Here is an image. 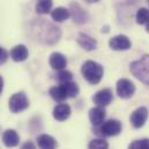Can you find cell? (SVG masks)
Returning a JSON list of instances; mask_svg holds the SVG:
<instances>
[{
	"instance_id": "cell-1",
	"label": "cell",
	"mask_w": 149,
	"mask_h": 149,
	"mask_svg": "<svg viewBox=\"0 0 149 149\" xmlns=\"http://www.w3.org/2000/svg\"><path fill=\"white\" fill-rule=\"evenodd\" d=\"M81 72L83 77L91 84H97L102 81L104 70L103 66L94 60H87L81 68Z\"/></svg>"
},
{
	"instance_id": "cell-2",
	"label": "cell",
	"mask_w": 149,
	"mask_h": 149,
	"mask_svg": "<svg viewBox=\"0 0 149 149\" xmlns=\"http://www.w3.org/2000/svg\"><path fill=\"white\" fill-rule=\"evenodd\" d=\"M131 72L138 80L149 84V54H145L141 59L133 61L131 64Z\"/></svg>"
},
{
	"instance_id": "cell-3",
	"label": "cell",
	"mask_w": 149,
	"mask_h": 149,
	"mask_svg": "<svg viewBox=\"0 0 149 149\" xmlns=\"http://www.w3.org/2000/svg\"><path fill=\"white\" fill-rule=\"evenodd\" d=\"M9 110L13 113H19L29 107V100L24 93H16L9 98Z\"/></svg>"
},
{
	"instance_id": "cell-4",
	"label": "cell",
	"mask_w": 149,
	"mask_h": 149,
	"mask_svg": "<svg viewBox=\"0 0 149 149\" xmlns=\"http://www.w3.org/2000/svg\"><path fill=\"white\" fill-rule=\"evenodd\" d=\"M135 93V86L127 79H120L117 82V94L121 98H131Z\"/></svg>"
},
{
	"instance_id": "cell-5",
	"label": "cell",
	"mask_w": 149,
	"mask_h": 149,
	"mask_svg": "<svg viewBox=\"0 0 149 149\" xmlns=\"http://www.w3.org/2000/svg\"><path fill=\"white\" fill-rule=\"evenodd\" d=\"M121 132V123L117 119H110L101 125V134L104 136H114Z\"/></svg>"
},
{
	"instance_id": "cell-6",
	"label": "cell",
	"mask_w": 149,
	"mask_h": 149,
	"mask_svg": "<svg viewBox=\"0 0 149 149\" xmlns=\"http://www.w3.org/2000/svg\"><path fill=\"white\" fill-rule=\"evenodd\" d=\"M113 100V95H112V90L109 88H105V89H102L100 91H97L95 94V96L93 97V101L94 103L97 105V107H107L109 105Z\"/></svg>"
},
{
	"instance_id": "cell-7",
	"label": "cell",
	"mask_w": 149,
	"mask_h": 149,
	"mask_svg": "<svg viewBox=\"0 0 149 149\" xmlns=\"http://www.w3.org/2000/svg\"><path fill=\"white\" fill-rule=\"evenodd\" d=\"M148 119V110L145 107H141L136 109L135 111L131 114V123L134 128H140L142 127Z\"/></svg>"
},
{
	"instance_id": "cell-8",
	"label": "cell",
	"mask_w": 149,
	"mask_h": 149,
	"mask_svg": "<svg viewBox=\"0 0 149 149\" xmlns=\"http://www.w3.org/2000/svg\"><path fill=\"white\" fill-rule=\"evenodd\" d=\"M109 45H110V47H111L112 50L125 51V50L131 49L132 43L127 38V36H125V35H117V36H114V37H112L110 39Z\"/></svg>"
},
{
	"instance_id": "cell-9",
	"label": "cell",
	"mask_w": 149,
	"mask_h": 149,
	"mask_svg": "<svg viewBox=\"0 0 149 149\" xmlns=\"http://www.w3.org/2000/svg\"><path fill=\"white\" fill-rule=\"evenodd\" d=\"M49 64H50V66H51L53 70L61 71V70H64V68L66 67V65H67V59H66V57H65L63 53L53 52V53L50 56Z\"/></svg>"
},
{
	"instance_id": "cell-10",
	"label": "cell",
	"mask_w": 149,
	"mask_h": 149,
	"mask_svg": "<svg viewBox=\"0 0 149 149\" xmlns=\"http://www.w3.org/2000/svg\"><path fill=\"white\" fill-rule=\"evenodd\" d=\"M105 116H107V112L104 110V108H102V107L93 108L89 111V119H90V121L94 126L102 125L104 119H105Z\"/></svg>"
},
{
	"instance_id": "cell-11",
	"label": "cell",
	"mask_w": 149,
	"mask_h": 149,
	"mask_svg": "<svg viewBox=\"0 0 149 149\" xmlns=\"http://www.w3.org/2000/svg\"><path fill=\"white\" fill-rule=\"evenodd\" d=\"M2 142L6 147L13 148L20 143V136L14 130H7L2 133Z\"/></svg>"
},
{
	"instance_id": "cell-12",
	"label": "cell",
	"mask_w": 149,
	"mask_h": 149,
	"mask_svg": "<svg viewBox=\"0 0 149 149\" xmlns=\"http://www.w3.org/2000/svg\"><path fill=\"white\" fill-rule=\"evenodd\" d=\"M71 107L66 103H61V104H58L54 109H53V118L58 121H64L66 120L70 116H71Z\"/></svg>"
},
{
	"instance_id": "cell-13",
	"label": "cell",
	"mask_w": 149,
	"mask_h": 149,
	"mask_svg": "<svg viewBox=\"0 0 149 149\" xmlns=\"http://www.w3.org/2000/svg\"><path fill=\"white\" fill-rule=\"evenodd\" d=\"M76 40H77L79 45H80L82 49L87 50V51H93V50H95L96 46H97V42H96L95 38H93L91 36H89V35H87V34H83V33L79 34Z\"/></svg>"
},
{
	"instance_id": "cell-14",
	"label": "cell",
	"mask_w": 149,
	"mask_h": 149,
	"mask_svg": "<svg viewBox=\"0 0 149 149\" xmlns=\"http://www.w3.org/2000/svg\"><path fill=\"white\" fill-rule=\"evenodd\" d=\"M28 56H29V51H28V49H27L24 45H22V44L16 45L15 47H13V49L10 50V58H12L14 61H16V63L24 61V60L28 58Z\"/></svg>"
},
{
	"instance_id": "cell-15",
	"label": "cell",
	"mask_w": 149,
	"mask_h": 149,
	"mask_svg": "<svg viewBox=\"0 0 149 149\" xmlns=\"http://www.w3.org/2000/svg\"><path fill=\"white\" fill-rule=\"evenodd\" d=\"M38 147L40 149H56L57 148V141L53 136L49 134H40L37 138Z\"/></svg>"
},
{
	"instance_id": "cell-16",
	"label": "cell",
	"mask_w": 149,
	"mask_h": 149,
	"mask_svg": "<svg viewBox=\"0 0 149 149\" xmlns=\"http://www.w3.org/2000/svg\"><path fill=\"white\" fill-rule=\"evenodd\" d=\"M49 94H50V96L56 102H59V103H61V102H64V101H66L68 98V96L66 94V90H65V88H64L63 84H60L58 87H52L50 89Z\"/></svg>"
},
{
	"instance_id": "cell-17",
	"label": "cell",
	"mask_w": 149,
	"mask_h": 149,
	"mask_svg": "<svg viewBox=\"0 0 149 149\" xmlns=\"http://www.w3.org/2000/svg\"><path fill=\"white\" fill-rule=\"evenodd\" d=\"M70 16H71V12L65 7H57L51 12V17L56 22H64Z\"/></svg>"
},
{
	"instance_id": "cell-18",
	"label": "cell",
	"mask_w": 149,
	"mask_h": 149,
	"mask_svg": "<svg viewBox=\"0 0 149 149\" xmlns=\"http://www.w3.org/2000/svg\"><path fill=\"white\" fill-rule=\"evenodd\" d=\"M71 10H72V16L74 19V22L76 23H84L87 21V13L81 8L80 5L72 3L71 5Z\"/></svg>"
},
{
	"instance_id": "cell-19",
	"label": "cell",
	"mask_w": 149,
	"mask_h": 149,
	"mask_svg": "<svg viewBox=\"0 0 149 149\" xmlns=\"http://www.w3.org/2000/svg\"><path fill=\"white\" fill-rule=\"evenodd\" d=\"M52 8V0H37L36 12L38 14H47Z\"/></svg>"
},
{
	"instance_id": "cell-20",
	"label": "cell",
	"mask_w": 149,
	"mask_h": 149,
	"mask_svg": "<svg viewBox=\"0 0 149 149\" xmlns=\"http://www.w3.org/2000/svg\"><path fill=\"white\" fill-rule=\"evenodd\" d=\"M61 84L64 86L68 98H70V97L73 98V97H76V96L79 95L80 89H79V86H77L75 82H72V81H71V82H66V83H61Z\"/></svg>"
},
{
	"instance_id": "cell-21",
	"label": "cell",
	"mask_w": 149,
	"mask_h": 149,
	"mask_svg": "<svg viewBox=\"0 0 149 149\" xmlns=\"http://www.w3.org/2000/svg\"><path fill=\"white\" fill-rule=\"evenodd\" d=\"M136 22L139 24H146L149 22V9L140 8L136 12Z\"/></svg>"
},
{
	"instance_id": "cell-22",
	"label": "cell",
	"mask_w": 149,
	"mask_h": 149,
	"mask_svg": "<svg viewBox=\"0 0 149 149\" xmlns=\"http://www.w3.org/2000/svg\"><path fill=\"white\" fill-rule=\"evenodd\" d=\"M88 149H109V145L103 139H94L90 141Z\"/></svg>"
},
{
	"instance_id": "cell-23",
	"label": "cell",
	"mask_w": 149,
	"mask_h": 149,
	"mask_svg": "<svg viewBox=\"0 0 149 149\" xmlns=\"http://www.w3.org/2000/svg\"><path fill=\"white\" fill-rule=\"evenodd\" d=\"M73 79V75L71 72L66 71V70H61L58 72L57 74V80L60 82V83H66V82H71Z\"/></svg>"
},
{
	"instance_id": "cell-24",
	"label": "cell",
	"mask_w": 149,
	"mask_h": 149,
	"mask_svg": "<svg viewBox=\"0 0 149 149\" xmlns=\"http://www.w3.org/2000/svg\"><path fill=\"white\" fill-rule=\"evenodd\" d=\"M128 149H149V139L136 140L130 145Z\"/></svg>"
},
{
	"instance_id": "cell-25",
	"label": "cell",
	"mask_w": 149,
	"mask_h": 149,
	"mask_svg": "<svg viewBox=\"0 0 149 149\" xmlns=\"http://www.w3.org/2000/svg\"><path fill=\"white\" fill-rule=\"evenodd\" d=\"M7 59H8V53H7V51L0 46V65L5 64V63L7 61Z\"/></svg>"
},
{
	"instance_id": "cell-26",
	"label": "cell",
	"mask_w": 149,
	"mask_h": 149,
	"mask_svg": "<svg viewBox=\"0 0 149 149\" xmlns=\"http://www.w3.org/2000/svg\"><path fill=\"white\" fill-rule=\"evenodd\" d=\"M21 149H36V146L33 141H27L21 146Z\"/></svg>"
},
{
	"instance_id": "cell-27",
	"label": "cell",
	"mask_w": 149,
	"mask_h": 149,
	"mask_svg": "<svg viewBox=\"0 0 149 149\" xmlns=\"http://www.w3.org/2000/svg\"><path fill=\"white\" fill-rule=\"evenodd\" d=\"M2 89H3V79L0 76V94L2 93Z\"/></svg>"
},
{
	"instance_id": "cell-28",
	"label": "cell",
	"mask_w": 149,
	"mask_h": 149,
	"mask_svg": "<svg viewBox=\"0 0 149 149\" xmlns=\"http://www.w3.org/2000/svg\"><path fill=\"white\" fill-rule=\"evenodd\" d=\"M87 2H89V3H93V2H97V1H100V0H86Z\"/></svg>"
},
{
	"instance_id": "cell-29",
	"label": "cell",
	"mask_w": 149,
	"mask_h": 149,
	"mask_svg": "<svg viewBox=\"0 0 149 149\" xmlns=\"http://www.w3.org/2000/svg\"><path fill=\"white\" fill-rule=\"evenodd\" d=\"M146 30H147V33H149V22L147 23V28H146Z\"/></svg>"
}]
</instances>
